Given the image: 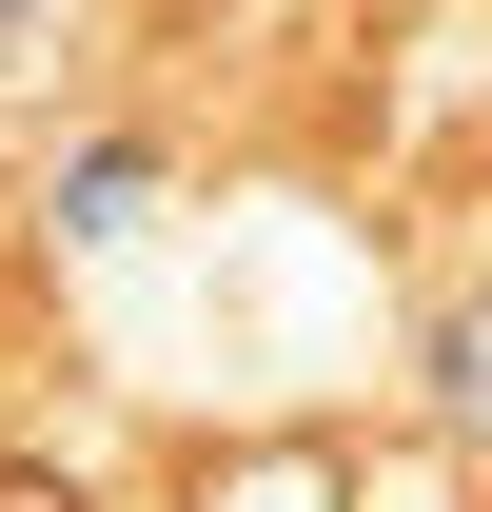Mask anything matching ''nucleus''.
I'll return each mask as SVG.
<instances>
[{
    "label": "nucleus",
    "mask_w": 492,
    "mask_h": 512,
    "mask_svg": "<svg viewBox=\"0 0 492 512\" xmlns=\"http://www.w3.org/2000/svg\"><path fill=\"white\" fill-rule=\"evenodd\" d=\"M0 512H79V473H40V453H0Z\"/></svg>",
    "instance_id": "obj_1"
},
{
    "label": "nucleus",
    "mask_w": 492,
    "mask_h": 512,
    "mask_svg": "<svg viewBox=\"0 0 492 512\" xmlns=\"http://www.w3.org/2000/svg\"><path fill=\"white\" fill-rule=\"evenodd\" d=\"M20 20H40V0H0V40H20Z\"/></svg>",
    "instance_id": "obj_2"
}]
</instances>
